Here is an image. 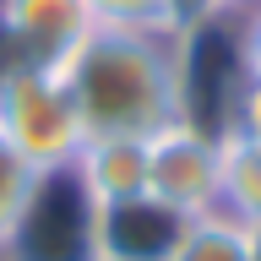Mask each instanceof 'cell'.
<instances>
[{
	"label": "cell",
	"instance_id": "cell-4",
	"mask_svg": "<svg viewBox=\"0 0 261 261\" xmlns=\"http://www.w3.org/2000/svg\"><path fill=\"white\" fill-rule=\"evenodd\" d=\"M218 169H223V136L196 120H174L147 136V196L163 207L201 218L218 212Z\"/></svg>",
	"mask_w": 261,
	"mask_h": 261
},
{
	"label": "cell",
	"instance_id": "cell-6",
	"mask_svg": "<svg viewBox=\"0 0 261 261\" xmlns=\"http://www.w3.org/2000/svg\"><path fill=\"white\" fill-rule=\"evenodd\" d=\"M185 223V212L163 207L147 191L130 201H109L98 207V261H169Z\"/></svg>",
	"mask_w": 261,
	"mask_h": 261
},
{
	"label": "cell",
	"instance_id": "cell-5",
	"mask_svg": "<svg viewBox=\"0 0 261 261\" xmlns=\"http://www.w3.org/2000/svg\"><path fill=\"white\" fill-rule=\"evenodd\" d=\"M93 28L98 22L82 0H0V65L65 71Z\"/></svg>",
	"mask_w": 261,
	"mask_h": 261
},
{
	"label": "cell",
	"instance_id": "cell-2",
	"mask_svg": "<svg viewBox=\"0 0 261 261\" xmlns=\"http://www.w3.org/2000/svg\"><path fill=\"white\" fill-rule=\"evenodd\" d=\"M0 136L38 174L71 169V158L87 142V130H82V114H76L65 71H49V65H0Z\"/></svg>",
	"mask_w": 261,
	"mask_h": 261
},
{
	"label": "cell",
	"instance_id": "cell-1",
	"mask_svg": "<svg viewBox=\"0 0 261 261\" xmlns=\"http://www.w3.org/2000/svg\"><path fill=\"white\" fill-rule=\"evenodd\" d=\"M87 136H152L185 120V28H93L65 65Z\"/></svg>",
	"mask_w": 261,
	"mask_h": 261
},
{
	"label": "cell",
	"instance_id": "cell-7",
	"mask_svg": "<svg viewBox=\"0 0 261 261\" xmlns=\"http://www.w3.org/2000/svg\"><path fill=\"white\" fill-rule=\"evenodd\" d=\"M71 174L98 207L130 201L147 191V142L142 136H87L82 152L71 158Z\"/></svg>",
	"mask_w": 261,
	"mask_h": 261
},
{
	"label": "cell",
	"instance_id": "cell-15",
	"mask_svg": "<svg viewBox=\"0 0 261 261\" xmlns=\"http://www.w3.org/2000/svg\"><path fill=\"white\" fill-rule=\"evenodd\" d=\"M256 261H261V245H256Z\"/></svg>",
	"mask_w": 261,
	"mask_h": 261
},
{
	"label": "cell",
	"instance_id": "cell-3",
	"mask_svg": "<svg viewBox=\"0 0 261 261\" xmlns=\"http://www.w3.org/2000/svg\"><path fill=\"white\" fill-rule=\"evenodd\" d=\"M0 261H98V201L71 169L38 174V191L6 234Z\"/></svg>",
	"mask_w": 261,
	"mask_h": 261
},
{
	"label": "cell",
	"instance_id": "cell-8",
	"mask_svg": "<svg viewBox=\"0 0 261 261\" xmlns=\"http://www.w3.org/2000/svg\"><path fill=\"white\" fill-rule=\"evenodd\" d=\"M256 245H261V228L240 223L228 212H201L185 223L169 261H256Z\"/></svg>",
	"mask_w": 261,
	"mask_h": 261
},
{
	"label": "cell",
	"instance_id": "cell-14",
	"mask_svg": "<svg viewBox=\"0 0 261 261\" xmlns=\"http://www.w3.org/2000/svg\"><path fill=\"white\" fill-rule=\"evenodd\" d=\"M245 6H256V0H207V22L212 16H234V11H245Z\"/></svg>",
	"mask_w": 261,
	"mask_h": 261
},
{
	"label": "cell",
	"instance_id": "cell-12",
	"mask_svg": "<svg viewBox=\"0 0 261 261\" xmlns=\"http://www.w3.org/2000/svg\"><path fill=\"white\" fill-rule=\"evenodd\" d=\"M228 130L261 147V76H245L240 87H234V103H228Z\"/></svg>",
	"mask_w": 261,
	"mask_h": 261
},
{
	"label": "cell",
	"instance_id": "cell-13",
	"mask_svg": "<svg viewBox=\"0 0 261 261\" xmlns=\"http://www.w3.org/2000/svg\"><path fill=\"white\" fill-rule=\"evenodd\" d=\"M228 28H234L240 71H245V76H261V0H256V6H245V11H234V16H228Z\"/></svg>",
	"mask_w": 261,
	"mask_h": 261
},
{
	"label": "cell",
	"instance_id": "cell-9",
	"mask_svg": "<svg viewBox=\"0 0 261 261\" xmlns=\"http://www.w3.org/2000/svg\"><path fill=\"white\" fill-rule=\"evenodd\" d=\"M218 212L261 228V147L223 130V169H218Z\"/></svg>",
	"mask_w": 261,
	"mask_h": 261
},
{
	"label": "cell",
	"instance_id": "cell-11",
	"mask_svg": "<svg viewBox=\"0 0 261 261\" xmlns=\"http://www.w3.org/2000/svg\"><path fill=\"white\" fill-rule=\"evenodd\" d=\"M33 191H38V169L0 136V245H6V234L16 228V218L28 212Z\"/></svg>",
	"mask_w": 261,
	"mask_h": 261
},
{
	"label": "cell",
	"instance_id": "cell-10",
	"mask_svg": "<svg viewBox=\"0 0 261 261\" xmlns=\"http://www.w3.org/2000/svg\"><path fill=\"white\" fill-rule=\"evenodd\" d=\"M98 28H147V33H179L174 0H82Z\"/></svg>",
	"mask_w": 261,
	"mask_h": 261
}]
</instances>
